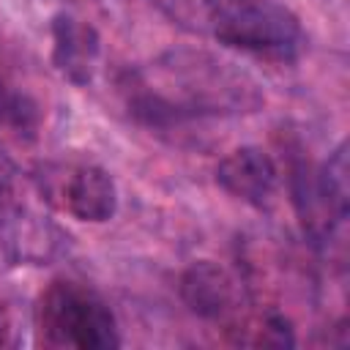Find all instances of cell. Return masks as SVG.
I'll use <instances>...</instances> for the list:
<instances>
[{
  "label": "cell",
  "instance_id": "obj_3",
  "mask_svg": "<svg viewBox=\"0 0 350 350\" xmlns=\"http://www.w3.org/2000/svg\"><path fill=\"white\" fill-rule=\"evenodd\" d=\"M38 336L49 347L109 350L120 345L115 314L107 301L82 282H52L36 306Z\"/></svg>",
  "mask_w": 350,
  "mask_h": 350
},
{
  "label": "cell",
  "instance_id": "obj_9",
  "mask_svg": "<svg viewBox=\"0 0 350 350\" xmlns=\"http://www.w3.org/2000/svg\"><path fill=\"white\" fill-rule=\"evenodd\" d=\"M8 334H11V320H8V314H5V309L0 304V347L8 345Z\"/></svg>",
  "mask_w": 350,
  "mask_h": 350
},
{
  "label": "cell",
  "instance_id": "obj_6",
  "mask_svg": "<svg viewBox=\"0 0 350 350\" xmlns=\"http://www.w3.org/2000/svg\"><path fill=\"white\" fill-rule=\"evenodd\" d=\"M180 298L194 314L205 320H221L238 309V282L224 265L200 260L183 271Z\"/></svg>",
  "mask_w": 350,
  "mask_h": 350
},
{
  "label": "cell",
  "instance_id": "obj_4",
  "mask_svg": "<svg viewBox=\"0 0 350 350\" xmlns=\"http://www.w3.org/2000/svg\"><path fill=\"white\" fill-rule=\"evenodd\" d=\"M38 189L46 202H55L79 221H107L118 208V189L112 175L93 164L46 170V175H38Z\"/></svg>",
  "mask_w": 350,
  "mask_h": 350
},
{
  "label": "cell",
  "instance_id": "obj_8",
  "mask_svg": "<svg viewBox=\"0 0 350 350\" xmlns=\"http://www.w3.org/2000/svg\"><path fill=\"white\" fill-rule=\"evenodd\" d=\"M38 104L27 96L19 93L8 85L0 82V123L19 131V134H33L38 126Z\"/></svg>",
  "mask_w": 350,
  "mask_h": 350
},
{
  "label": "cell",
  "instance_id": "obj_7",
  "mask_svg": "<svg viewBox=\"0 0 350 350\" xmlns=\"http://www.w3.org/2000/svg\"><path fill=\"white\" fill-rule=\"evenodd\" d=\"M52 41L57 71L77 85H88L98 60V33L71 14H57L52 19Z\"/></svg>",
  "mask_w": 350,
  "mask_h": 350
},
{
  "label": "cell",
  "instance_id": "obj_2",
  "mask_svg": "<svg viewBox=\"0 0 350 350\" xmlns=\"http://www.w3.org/2000/svg\"><path fill=\"white\" fill-rule=\"evenodd\" d=\"M161 71L175 77V96L139 90L129 101L131 112L148 126H167L194 115H213L257 104L252 96L254 85H246L243 74L232 71L227 63L211 55H170V63H164Z\"/></svg>",
  "mask_w": 350,
  "mask_h": 350
},
{
  "label": "cell",
  "instance_id": "obj_5",
  "mask_svg": "<svg viewBox=\"0 0 350 350\" xmlns=\"http://www.w3.org/2000/svg\"><path fill=\"white\" fill-rule=\"evenodd\" d=\"M216 183L249 202V205H268V200L273 197L276 191V183H279V170L273 164V159L260 150V148H235L232 153H227L219 167H216Z\"/></svg>",
  "mask_w": 350,
  "mask_h": 350
},
{
  "label": "cell",
  "instance_id": "obj_1",
  "mask_svg": "<svg viewBox=\"0 0 350 350\" xmlns=\"http://www.w3.org/2000/svg\"><path fill=\"white\" fill-rule=\"evenodd\" d=\"M175 19L224 46L293 60L304 46L298 16L276 0H170Z\"/></svg>",
  "mask_w": 350,
  "mask_h": 350
}]
</instances>
